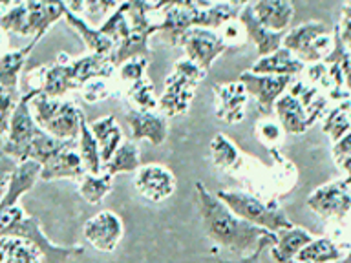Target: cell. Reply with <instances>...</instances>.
Instances as JSON below:
<instances>
[{
    "label": "cell",
    "instance_id": "277c9868",
    "mask_svg": "<svg viewBox=\"0 0 351 263\" xmlns=\"http://www.w3.org/2000/svg\"><path fill=\"white\" fill-rule=\"evenodd\" d=\"M163 4H150V2H128V21L130 33L126 35L112 55L110 60L115 70L132 59H152V49L148 40L154 33H159V22H154L156 11H161Z\"/></svg>",
    "mask_w": 351,
    "mask_h": 263
},
{
    "label": "cell",
    "instance_id": "ffe728a7",
    "mask_svg": "<svg viewBox=\"0 0 351 263\" xmlns=\"http://www.w3.org/2000/svg\"><path fill=\"white\" fill-rule=\"evenodd\" d=\"M64 18L68 22V26L73 29V32L82 38V42L86 46L88 53H95V55H103V57H110V55L114 53L115 48H117V44L104 35L99 26H93L86 18H82L77 13L70 11L66 8L64 4Z\"/></svg>",
    "mask_w": 351,
    "mask_h": 263
},
{
    "label": "cell",
    "instance_id": "836d02e7",
    "mask_svg": "<svg viewBox=\"0 0 351 263\" xmlns=\"http://www.w3.org/2000/svg\"><path fill=\"white\" fill-rule=\"evenodd\" d=\"M112 185H114V177L104 172L99 175L86 174L79 183V192L84 201L90 205H99L110 194Z\"/></svg>",
    "mask_w": 351,
    "mask_h": 263
},
{
    "label": "cell",
    "instance_id": "7bdbcfd3",
    "mask_svg": "<svg viewBox=\"0 0 351 263\" xmlns=\"http://www.w3.org/2000/svg\"><path fill=\"white\" fill-rule=\"evenodd\" d=\"M19 168V163L4 152V139L0 136V199L5 194V188L10 185L11 174Z\"/></svg>",
    "mask_w": 351,
    "mask_h": 263
},
{
    "label": "cell",
    "instance_id": "4316f807",
    "mask_svg": "<svg viewBox=\"0 0 351 263\" xmlns=\"http://www.w3.org/2000/svg\"><path fill=\"white\" fill-rule=\"evenodd\" d=\"M88 125H90V130H92L95 141L99 142L101 158H103L104 164L106 161H110V158L117 152V148L125 141L121 126L117 125L114 115H104V117H99V119L92 121Z\"/></svg>",
    "mask_w": 351,
    "mask_h": 263
},
{
    "label": "cell",
    "instance_id": "7dc6e473",
    "mask_svg": "<svg viewBox=\"0 0 351 263\" xmlns=\"http://www.w3.org/2000/svg\"><path fill=\"white\" fill-rule=\"evenodd\" d=\"M335 64H339L340 71H342V77H344L346 88L351 92V49H346L344 55Z\"/></svg>",
    "mask_w": 351,
    "mask_h": 263
},
{
    "label": "cell",
    "instance_id": "2e32d148",
    "mask_svg": "<svg viewBox=\"0 0 351 263\" xmlns=\"http://www.w3.org/2000/svg\"><path fill=\"white\" fill-rule=\"evenodd\" d=\"M238 21L245 29L247 40L256 46L258 59L260 57H267V55L274 53L282 48L284 37L287 32H271L263 26L262 22L258 21L254 11H252V4H243L240 10Z\"/></svg>",
    "mask_w": 351,
    "mask_h": 263
},
{
    "label": "cell",
    "instance_id": "ee69618b",
    "mask_svg": "<svg viewBox=\"0 0 351 263\" xmlns=\"http://www.w3.org/2000/svg\"><path fill=\"white\" fill-rule=\"evenodd\" d=\"M219 37L223 38V42L227 44V46H230V44H238V46H241L243 42H247L245 29H243V26H241L238 18L227 22V24L221 27V35H219Z\"/></svg>",
    "mask_w": 351,
    "mask_h": 263
},
{
    "label": "cell",
    "instance_id": "4fadbf2b",
    "mask_svg": "<svg viewBox=\"0 0 351 263\" xmlns=\"http://www.w3.org/2000/svg\"><path fill=\"white\" fill-rule=\"evenodd\" d=\"M125 225L112 210H101L84 225V238L97 252H114L123 240Z\"/></svg>",
    "mask_w": 351,
    "mask_h": 263
},
{
    "label": "cell",
    "instance_id": "60d3db41",
    "mask_svg": "<svg viewBox=\"0 0 351 263\" xmlns=\"http://www.w3.org/2000/svg\"><path fill=\"white\" fill-rule=\"evenodd\" d=\"M110 93H112V86H110L108 79H93V81L86 82L81 88L82 99L88 104H95L99 101H104V99L110 97Z\"/></svg>",
    "mask_w": 351,
    "mask_h": 263
},
{
    "label": "cell",
    "instance_id": "6da1fadb",
    "mask_svg": "<svg viewBox=\"0 0 351 263\" xmlns=\"http://www.w3.org/2000/svg\"><path fill=\"white\" fill-rule=\"evenodd\" d=\"M40 164L35 161H26L19 164V168L11 174L10 185L0 199V240L16 238L29 241L43 252L44 263H68L71 258L82 256L84 249L77 247H59L46 238L37 218L27 216L26 210L19 205L24 194L40 179Z\"/></svg>",
    "mask_w": 351,
    "mask_h": 263
},
{
    "label": "cell",
    "instance_id": "e575fe53",
    "mask_svg": "<svg viewBox=\"0 0 351 263\" xmlns=\"http://www.w3.org/2000/svg\"><path fill=\"white\" fill-rule=\"evenodd\" d=\"M27 26V2L2 4L0 11V29L5 33H15L26 37Z\"/></svg>",
    "mask_w": 351,
    "mask_h": 263
},
{
    "label": "cell",
    "instance_id": "52a82bcc",
    "mask_svg": "<svg viewBox=\"0 0 351 263\" xmlns=\"http://www.w3.org/2000/svg\"><path fill=\"white\" fill-rule=\"evenodd\" d=\"M282 46L295 53L306 66L318 64L333 51L335 35L324 22L309 21L285 33Z\"/></svg>",
    "mask_w": 351,
    "mask_h": 263
},
{
    "label": "cell",
    "instance_id": "e0dca14e",
    "mask_svg": "<svg viewBox=\"0 0 351 263\" xmlns=\"http://www.w3.org/2000/svg\"><path fill=\"white\" fill-rule=\"evenodd\" d=\"M126 119L134 142L148 141L152 147H159L169 136V119L161 112H139L132 108L126 114Z\"/></svg>",
    "mask_w": 351,
    "mask_h": 263
},
{
    "label": "cell",
    "instance_id": "5bb4252c",
    "mask_svg": "<svg viewBox=\"0 0 351 263\" xmlns=\"http://www.w3.org/2000/svg\"><path fill=\"white\" fill-rule=\"evenodd\" d=\"M163 21L159 22V37L169 46H180L186 32L194 27L196 2H170L161 10Z\"/></svg>",
    "mask_w": 351,
    "mask_h": 263
},
{
    "label": "cell",
    "instance_id": "681fc988",
    "mask_svg": "<svg viewBox=\"0 0 351 263\" xmlns=\"http://www.w3.org/2000/svg\"><path fill=\"white\" fill-rule=\"evenodd\" d=\"M337 263H351V251H350V252H346V256L342 258L340 262H337Z\"/></svg>",
    "mask_w": 351,
    "mask_h": 263
},
{
    "label": "cell",
    "instance_id": "b9f144b4",
    "mask_svg": "<svg viewBox=\"0 0 351 263\" xmlns=\"http://www.w3.org/2000/svg\"><path fill=\"white\" fill-rule=\"evenodd\" d=\"M273 245H276V234L267 232L262 240L258 241V247L251 252V254H247V256L243 258H236V260H221V258H218L216 263H262L263 251H265V249H271Z\"/></svg>",
    "mask_w": 351,
    "mask_h": 263
},
{
    "label": "cell",
    "instance_id": "44dd1931",
    "mask_svg": "<svg viewBox=\"0 0 351 263\" xmlns=\"http://www.w3.org/2000/svg\"><path fill=\"white\" fill-rule=\"evenodd\" d=\"M68 66H70L71 79L75 82L79 92L86 82L93 81V79H108L110 81L115 71V66L112 64L110 57L95 53H86L77 59H70Z\"/></svg>",
    "mask_w": 351,
    "mask_h": 263
},
{
    "label": "cell",
    "instance_id": "c3c4849f",
    "mask_svg": "<svg viewBox=\"0 0 351 263\" xmlns=\"http://www.w3.org/2000/svg\"><path fill=\"white\" fill-rule=\"evenodd\" d=\"M337 166H339L340 172H342L344 175H351V158L342 159L340 163H337Z\"/></svg>",
    "mask_w": 351,
    "mask_h": 263
},
{
    "label": "cell",
    "instance_id": "9a60e30c",
    "mask_svg": "<svg viewBox=\"0 0 351 263\" xmlns=\"http://www.w3.org/2000/svg\"><path fill=\"white\" fill-rule=\"evenodd\" d=\"M196 82L191 79L180 75L172 71L167 81H165V90L159 97V110L165 117H178L189 112L196 93Z\"/></svg>",
    "mask_w": 351,
    "mask_h": 263
},
{
    "label": "cell",
    "instance_id": "8d00e7d4",
    "mask_svg": "<svg viewBox=\"0 0 351 263\" xmlns=\"http://www.w3.org/2000/svg\"><path fill=\"white\" fill-rule=\"evenodd\" d=\"M99 29L112 38L115 44H119L123 38L130 33V21H128V2L117 5V10H114L108 15V18L99 26Z\"/></svg>",
    "mask_w": 351,
    "mask_h": 263
},
{
    "label": "cell",
    "instance_id": "f35d334b",
    "mask_svg": "<svg viewBox=\"0 0 351 263\" xmlns=\"http://www.w3.org/2000/svg\"><path fill=\"white\" fill-rule=\"evenodd\" d=\"M21 97L22 95L19 92H10V90L0 86V136L8 134L11 115L15 112Z\"/></svg>",
    "mask_w": 351,
    "mask_h": 263
},
{
    "label": "cell",
    "instance_id": "74e56055",
    "mask_svg": "<svg viewBox=\"0 0 351 263\" xmlns=\"http://www.w3.org/2000/svg\"><path fill=\"white\" fill-rule=\"evenodd\" d=\"M148 62L150 60L147 59H132V60H126L125 64L119 66L117 68V77H119V81L123 84H126V88L132 86V84H136L139 82L141 79H145V71L148 68Z\"/></svg>",
    "mask_w": 351,
    "mask_h": 263
},
{
    "label": "cell",
    "instance_id": "816d5d0a",
    "mask_svg": "<svg viewBox=\"0 0 351 263\" xmlns=\"http://www.w3.org/2000/svg\"><path fill=\"white\" fill-rule=\"evenodd\" d=\"M0 11H2V4H0Z\"/></svg>",
    "mask_w": 351,
    "mask_h": 263
},
{
    "label": "cell",
    "instance_id": "bcb514c9",
    "mask_svg": "<svg viewBox=\"0 0 351 263\" xmlns=\"http://www.w3.org/2000/svg\"><path fill=\"white\" fill-rule=\"evenodd\" d=\"M331 153H333L335 163H340L342 159L351 158V130L344 137H340L339 141L333 142Z\"/></svg>",
    "mask_w": 351,
    "mask_h": 263
},
{
    "label": "cell",
    "instance_id": "5b68a950",
    "mask_svg": "<svg viewBox=\"0 0 351 263\" xmlns=\"http://www.w3.org/2000/svg\"><path fill=\"white\" fill-rule=\"evenodd\" d=\"M216 196L232 210V212L241 218L247 223L260 227V229L278 234L280 230L291 229L295 227L293 221L287 218L284 208L280 207L276 201H267L262 197L254 196L251 192L245 190H219Z\"/></svg>",
    "mask_w": 351,
    "mask_h": 263
},
{
    "label": "cell",
    "instance_id": "484cf974",
    "mask_svg": "<svg viewBox=\"0 0 351 263\" xmlns=\"http://www.w3.org/2000/svg\"><path fill=\"white\" fill-rule=\"evenodd\" d=\"M315 240V236L309 230L302 227H291V229L280 230L276 234V245L271 247V258L274 263H289L296 260L298 252Z\"/></svg>",
    "mask_w": 351,
    "mask_h": 263
},
{
    "label": "cell",
    "instance_id": "4dcf8cb0",
    "mask_svg": "<svg viewBox=\"0 0 351 263\" xmlns=\"http://www.w3.org/2000/svg\"><path fill=\"white\" fill-rule=\"evenodd\" d=\"M0 252L4 263H44L43 252L37 247L16 238H2Z\"/></svg>",
    "mask_w": 351,
    "mask_h": 263
},
{
    "label": "cell",
    "instance_id": "d6a6232c",
    "mask_svg": "<svg viewBox=\"0 0 351 263\" xmlns=\"http://www.w3.org/2000/svg\"><path fill=\"white\" fill-rule=\"evenodd\" d=\"M322 130L331 137V141L337 142L340 137H344L351 130V101L337 104L331 112L324 115Z\"/></svg>",
    "mask_w": 351,
    "mask_h": 263
},
{
    "label": "cell",
    "instance_id": "83f0119b",
    "mask_svg": "<svg viewBox=\"0 0 351 263\" xmlns=\"http://www.w3.org/2000/svg\"><path fill=\"white\" fill-rule=\"evenodd\" d=\"M141 168V159H139V147L132 139H125L123 145L117 148V152L110 158V161L103 164V172L108 175L117 174H136Z\"/></svg>",
    "mask_w": 351,
    "mask_h": 263
},
{
    "label": "cell",
    "instance_id": "ab89813d",
    "mask_svg": "<svg viewBox=\"0 0 351 263\" xmlns=\"http://www.w3.org/2000/svg\"><path fill=\"white\" fill-rule=\"evenodd\" d=\"M284 128L280 126V123L276 121H271V119H263L258 123L256 126V136L258 139L269 148H274L278 147L282 139H284Z\"/></svg>",
    "mask_w": 351,
    "mask_h": 263
},
{
    "label": "cell",
    "instance_id": "7c38bea8",
    "mask_svg": "<svg viewBox=\"0 0 351 263\" xmlns=\"http://www.w3.org/2000/svg\"><path fill=\"white\" fill-rule=\"evenodd\" d=\"M134 185L147 201L161 203L176 192V175L163 164H141L134 175Z\"/></svg>",
    "mask_w": 351,
    "mask_h": 263
},
{
    "label": "cell",
    "instance_id": "f6af8a7d",
    "mask_svg": "<svg viewBox=\"0 0 351 263\" xmlns=\"http://www.w3.org/2000/svg\"><path fill=\"white\" fill-rule=\"evenodd\" d=\"M172 71H176V73H180V75L186 77V79H191V81L196 82V84H199V82L205 79V75H207V73H205V71H203L202 68L196 64V62H192V60L186 59V57L185 59L178 60V62L174 64V70Z\"/></svg>",
    "mask_w": 351,
    "mask_h": 263
},
{
    "label": "cell",
    "instance_id": "3957f363",
    "mask_svg": "<svg viewBox=\"0 0 351 263\" xmlns=\"http://www.w3.org/2000/svg\"><path fill=\"white\" fill-rule=\"evenodd\" d=\"M328 103L326 93L320 92L317 86L293 81L289 90L276 101L274 112L285 134L302 136L326 115Z\"/></svg>",
    "mask_w": 351,
    "mask_h": 263
},
{
    "label": "cell",
    "instance_id": "603a6c76",
    "mask_svg": "<svg viewBox=\"0 0 351 263\" xmlns=\"http://www.w3.org/2000/svg\"><path fill=\"white\" fill-rule=\"evenodd\" d=\"M64 16V2H27L26 37L43 38L55 22Z\"/></svg>",
    "mask_w": 351,
    "mask_h": 263
},
{
    "label": "cell",
    "instance_id": "cb8c5ba5",
    "mask_svg": "<svg viewBox=\"0 0 351 263\" xmlns=\"http://www.w3.org/2000/svg\"><path fill=\"white\" fill-rule=\"evenodd\" d=\"M40 38H32V42L21 49H8L0 53V86L10 90V92H19V77H21L26 60L35 49Z\"/></svg>",
    "mask_w": 351,
    "mask_h": 263
},
{
    "label": "cell",
    "instance_id": "8fae6325",
    "mask_svg": "<svg viewBox=\"0 0 351 263\" xmlns=\"http://www.w3.org/2000/svg\"><path fill=\"white\" fill-rule=\"evenodd\" d=\"M180 46L185 49L186 59L196 62L205 73L210 71L214 60L229 48L218 33L213 29H203V27H192L191 32H186L180 40Z\"/></svg>",
    "mask_w": 351,
    "mask_h": 263
},
{
    "label": "cell",
    "instance_id": "f1b7e54d",
    "mask_svg": "<svg viewBox=\"0 0 351 263\" xmlns=\"http://www.w3.org/2000/svg\"><path fill=\"white\" fill-rule=\"evenodd\" d=\"M346 256V252L340 249V245L331 238H317L311 243H307L296 260L306 263H337Z\"/></svg>",
    "mask_w": 351,
    "mask_h": 263
},
{
    "label": "cell",
    "instance_id": "7402d4cb",
    "mask_svg": "<svg viewBox=\"0 0 351 263\" xmlns=\"http://www.w3.org/2000/svg\"><path fill=\"white\" fill-rule=\"evenodd\" d=\"M306 68L307 66L295 53H291L289 49H285L282 46L278 51H274V53L267 55V57H260L249 71L258 73V75L295 77L300 75Z\"/></svg>",
    "mask_w": 351,
    "mask_h": 263
},
{
    "label": "cell",
    "instance_id": "f907efd6",
    "mask_svg": "<svg viewBox=\"0 0 351 263\" xmlns=\"http://www.w3.org/2000/svg\"><path fill=\"white\" fill-rule=\"evenodd\" d=\"M289 263H306V262H298V260H293V262H289Z\"/></svg>",
    "mask_w": 351,
    "mask_h": 263
},
{
    "label": "cell",
    "instance_id": "30bf717a",
    "mask_svg": "<svg viewBox=\"0 0 351 263\" xmlns=\"http://www.w3.org/2000/svg\"><path fill=\"white\" fill-rule=\"evenodd\" d=\"M238 81L245 86L247 95L256 99L258 110L265 117L274 112V104L284 95L293 84V77H276V75H258L252 71H243L238 77Z\"/></svg>",
    "mask_w": 351,
    "mask_h": 263
},
{
    "label": "cell",
    "instance_id": "1f68e13d",
    "mask_svg": "<svg viewBox=\"0 0 351 263\" xmlns=\"http://www.w3.org/2000/svg\"><path fill=\"white\" fill-rule=\"evenodd\" d=\"M210 158H213L214 166H218L221 170L234 172V170H240L241 166L240 150L223 134H218V136L213 137V141H210Z\"/></svg>",
    "mask_w": 351,
    "mask_h": 263
},
{
    "label": "cell",
    "instance_id": "9c48e42d",
    "mask_svg": "<svg viewBox=\"0 0 351 263\" xmlns=\"http://www.w3.org/2000/svg\"><path fill=\"white\" fill-rule=\"evenodd\" d=\"M307 207L326 219L342 221L351 214V185L348 177L329 181L309 194Z\"/></svg>",
    "mask_w": 351,
    "mask_h": 263
},
{
    "label": "cell",
    "instance_id": "f546056e",
    "mask_svg": "<svg viewBox=\"0 0 351 263\" xmlns=\"http://www.w3.org/2000/svg\"><path fill=\"white\" fill-rule=\"evenodd\" d=\"M77 150H79V155H81L88 174H103L101 148H99V142L95 141V137H93L92 130H90L86 117L81 123V132H79V139H77Z\"/></svg>",
    "mask_w": 351,
    "mask_h": 263
},
{
    "label": "cell",
    "instance_id": "8992f818",
    "mask_svg": "<svg viewBox=\"0 0 351 263\" xmlns=\"http://www.w3.org/2000/svg\"><path fill=\"white\" fill-rule=\"evenodd\" d=\"M32 114L40 126L49 136L60 141H77L81 123L84 114L75 103L68 99H49L43 93L32 101Z\"/></svg>",
    "mask_w": 351,
    "mask_h": 263
},
{
    "label": "cell",
    "instance_id": "7a4b0ae2",
    "mask_svg": "<svg viewBox=\"0 0 351 263\" xmlns=\"http://www.w3.org/2000/svg\"><path fill=\"white\" fill-rule=\"evenodd\" d=\"M196 203L208 240L234 256L243 258L251 254L258 247V241L267 234V230L238 218L202 181L196 183Z\"/></svg>",
    "mask_w": 351,
    "mask_h": 263
},
{
    "label": "cell",
    "instance_id": "d4e9b609",
    "mask_svg": "<svg viewBox=\"0 0 351 263\" xmlns=\"http://www.w3.org/2000/svg\"><path fill=\"white\" fill-rule=\"evenodd\" d=\"M252 11L263 26L271 32H289L291 22L295 16V8L285 0H262L254 2Z\"/></svg>",
    "mask_w": 351,
    "mask_h": 263
},
{
    "label": "cell",
    "instance_id": "ba28073f",
    "mask_svg": "<svg viewBox=\"0 0 351 263\" xmlns=\"http://www.w3.org/2000/svg\"><path fill=\"white\" fill-rule=\"evenodd\" d=\"M38 93H40L38 90H27L26 93H22L21 101L11 115L8 134H5L4 152L15 159L19 164L26 163L27 148L33 139L43 132L32 114V101Z\"/></svg>",
    "mask_w": 351,
    "mask_h": 263
},
{
    "label": "cell",
    "instance_id": "d590c367",
    "mask_svg": "<svg viewBox=\"0 0 351 263\" xmlns=\"http://www.w3.org/2000/svg\"><path fill=\"white\" fill-rule=\"evenodd\" d=\"M126 95H128V101L134 103V110H139V112H156L159 108V97L156 95L154 84L150 82L148 77L141 79L136 84H132V86H128Z\"/></svg>",
    "mask_w": 351,
    "mask_h": 263
},
{
    "label": "cell",
    "instance_id": "ac0fdd59",
    "mask_svg": "<svg viewBox=\"0 0 351 263\" xmlns=\"http://www.w3.org/2000/svg\"><path fill=\"white\" fill-rule=\"evenodd\" d=\"M214 95H216V117L221 123L236 125L245 117L247 92L245 86L240 81L225 82V84H214Z\"/></svg>",
    "mask_w": 351,
    "mask_h": 263
},
{
    "label": "cell",
    "instance_id": "d6986e66",
    "mask_svg": "<svg viewBox=\"0 0 351 263\" xmlns=\"http://www.w3.org/2000/svg\"><path fill=\"white\" fill-rule=\"evenodd\" d=\"M86 168L82 163L79 150L75 147L66 148L60 153H57L53 159L43 164L40 168V179L43 181H57V179H73L79 181L86 175Z\"/></svg>",
    "mask_w": 351,
    "mask_h": 263
}]
</instances>
